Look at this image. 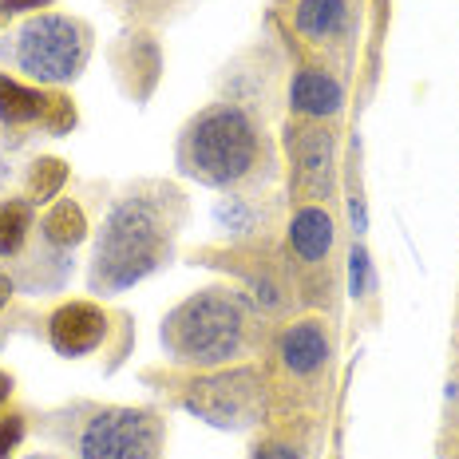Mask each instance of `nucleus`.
<instances>
[{"instance_id": "nucleus-1", "label": "nucleus", "mask_w": 459, "mask_h": 459, "mask_svg": "<svg viewBox=\"0 0 459 459\" xmlns=\"http://www.w3.org/2000/svg\"><path fill=\"white\" fill-rule=\"evenodd\" d=\"M170 242V230L162 222V210L151 198H123L111 210L108 226L95 246V285L127 290L139 277H147L159 265L162 250Z\"/></svg>"}, {"instance_id": "nucleus-2", "label": "nucleus", "mask_w": 459, "mask_h": 459, "mask_svg": "<svg viewBox=\"0 0 459 459\" xmlns=\"http://www.w3.org/2000/svg\"><path fill=\"white\" fill-rule=\"evenodd\" d=\"M242 337H246L242 305L218 290L186 298L162 321V344L170 349V357L186 360V365H218V360H230L242 349Z\"/></svg>"}, {"instance_id": "nucleus-3", "label": "nucleus", "mask_w": 459, "mask_h": 459, "mask_svg": "<svg viewBox=\"0 0 459 459\" xmlns=\"http://www.w3.org/2000/svg\"><path fill=\"white\" fill-rule=\"evenodd\" d=\"M186 159L198 178L214 186H230L246 178L257 162V131L250 115L238 108H214L190 127Z\"/></svg>"}, {"instance_id": "nucleus-4", "label": "nucleus", "mask_w": 459, "mask_h": 459, "mask_svg": "<svg viewBox=\"0 0 459 459\" xmlns=\"http://www.w3.org/2000/svg\"><path fill=\"white\" fill-rule=\"evenodd\" d=\"M83 56H88L83 28L68 21V16H32V21L21 28L16 60L40 83L72 80V75L83 68Z\"/></svg>"}, {"instance_id": "nucleus-5", "label": "nucleus", "mask_w": 459, "mask_h": 459, "mask_svg": "<svg viewBox=\"0 0 459 459\" xmlns=\"http://www.w3.org/2000/svg\"><path fill=\"white\" fill-rule=\"evenodd\" d=\"M80 459H159V420L143 408H108L88 420Z\"/></svg>"}, {"instance_id": "nucleus-6", "label": "nucleus", "mask_w": 459, "mask_h": 459, "mask_svg": "<svg viewBox=\"0 0 459 459\" xmlns=\"http://www.w3.org/2000/svg\"><path fill=\"white\" fill-rule=\"evenodd\" d=\"M103 333H108V317H103V309H95L88 301H72L64 309H56L52 325H48L52 349L60 357H83V352L100 349Z\"/></svg>"}, {"instance_id": "nucleus-7", "label": "nucleus", "mask_w": 459, "mask_h": 459, "mask_svg": "<svg viewBox=\"0 0 459 459\" xmlns=\"http://www.w3.org/2000/svg\"><path fill=\"white\" fill-rule=\"evenodd\" d=\"M281 360L293 372H317L325 360H329V337L317 321H301L293 325L281 337Z\"/></svg>"}, {"instance_id": "nucleus-8", "label": "nucleus", "mask_w": 459, "mask_h": 459, "mask_svg": "<svg viewBox=\"0 0 459 459\" xmlns=\"http://www.w3.org/2000/svg\"><path fill=\"white\" fill-rule=\"evenodd\" d=\"M293 108H298L301 115H313V119H325V115H333L341 108L344 91L341 83L333 80V75L325 72H298V80H293V91H290Z\"/></svg>"}, {"instance_id": "nucleus-9", "label": "nucleus", "mask_w": 459, "mask_h": 459, "mask_svg": "<svg viewBox=\"0 0 459 459\" xmlns=\"http://www.w3.org/2000/svg\"><path fill=\"white\" fill-rule=\"evenodd\" d=\"M290 242L305 262H321V257L333 250V218L317 206H305L290 226Z\"/></svg>"}, {"instance_id": "nucleus-10", "label": "nucleus", "mask_w": 459, "mask_h": 459, "mask_svg": "<svg viewBox=\"0 0 459 459\" xmlns=\"http://www.w3.org/2000/svg\"><path fill=\"white\" fill-rule=\"evenodd\" d=\"M349 4L344 0H301L298 4V28L313 40H329L344 28Z\"/></svg>"}, {"instance_id": "nucleus-11", "label": "nucleus", "mask_w": 459, "mask_h": 459, "mask_svg": "<svg viewBox=\"0 0 459 459\" xmlns=\"http://www.w3.org/2000/svg\"><path fill=\"white\" fill-rule=\"evenodd\" d=\"M44 95L24 88V83L8 80V75H0V119L13 123V127H21V123H32L44 115Z\"/></svg>"}, {"instance_id": "nucleus-12", "label": "nucleus", "mask_w": 459, "mask_h": 459, "mask_svg": "<svg viewBox=\"0 0 459 459\" xmlns=\"http://www.w3.org/2000/svg\"><path fill=\"white\" fill-rule=\"evenodd\" d=\"M88 234V222H83V210L75 203H56L44 218V238L52 246H75Z\"/></svg>"}, {"instance_id": "nucleus-13", "label": "nucleus", "mask_w": 459, "mask_h": 459, "mask_svg": "<svg viewBox=\"0 0 459 459\" xmlns=\"http://www.w3.org/2000/svg\"><path fill=\"white\" fill-rule=\"evenodd\" d=\"M28 230H32V210H28V203H21V198L0 203V257L21 250Z\"/></svg>"}, {"instance_id": "nucleus-14", "label": "nucleus", "mask_w": 459, "mask_h": 459, "mask_svg": "<svg viewBox=\"0 0 459 459\" xmlns=\"http://www.w3.org/2000/svg\"><path fill=\"white\" fill-rule=\"evenodd\" d=\"M64 178H68V167L60 159H36L32 162V175H28V198L32 203H52L60 195Z\"/></svg>"}, {"instance_id": "nucleus-15", "label": "nucleus", "mask_w": 459, "mask_h": 459, "mask_svg": "<svg viewBox=\"0 0 459 459\" xmlns=\"http://www.w3.org/2000/svg\"><path fill=\"white\" fill-rule=\"evenodd\" d=\"M298 143H301V151H298V159H301V170L305 175H329V139L321 135V131H298Z\"/></svg>"}, {"instance_id": "nucleus-16", "label": "nucleus", "mask_w": 459, "mask_h": 459, "mask_svg": "<svg viewBox=\"0 0 459 459\" xmlns=\"http://www.w3.org/2000/svg\"><path fill=\"white\" fill-rule=\"evenodd\" d=\"M40 119H44L52 131H68L72 123H75V111H72V103L64 100V95H52V100L44 103V115H40Z\"/></svg>"}, {"instance_id": "nucleus-17", "label": "nucleus", "mask_w": 459, "mask_h": 459, "mask_svg": "<svg viewBox=\"0 0 459 459\" xmlns=\"http://www.w3.org/2000/svg\"><path fill=\"white\" fill-rule=\"evenodd\" d=\"M21 436H24V420L21 416H8V420H0V459H8L16 452V444H21Z\"/></svg>"}, {"instance_id": "nucleus-18", "label": "nucleus", "mask_w": 459, "mask_h": 459, "mask_svg": "<svg viewBox=\"0 0 459 459\" xmlns=\"http://www.w3.org/2000/svg\"><path fill=\"white\" fill-rule=\"evenodd\" d=\"M349 285H352V293H365L368 290V254L365 250H352V257H349Z\"/></svg>"}, {"instance_id": "nucleus-19", "label": "nucleus", "mask_w": 459, "mask_h": 459, "mask_svg": "<svg viewBox=\"0 0 459 459\" xmlns=\"http://www.w3.org/2000/svg\"><path fill=\"white\" fill-rule=\"evenodd\" d=\"M48 0H0V13H28V8H44Z\"/></svg>"}, {"instance_id": "nucleus-20", "label": "nucleus", "mask_w": 459, "mask_h": 459, "mask_svg": "<svg viewBox=\"0 0 459 459\" xmlns=\"http://www.w3.org/2000/svg\"><path fill=\"white\" fill-rule=\"evenodd\" d=\"M257 459H301V455L293 452V447H285V444H270Z\"/></svg>"}, {"instance_id": "nucleus-21", "label": "nucleus", "mask_w": 459, "mask_h": 459, "mask_svg": "<svg viewBox=\"0 0 459 459\" xmlns=\"http://www.w3.org/2000/svg\"><path fill=\"white\" fill-rule=\"evenodd\" d=\"M8 298H13V281H8V277L0 273V309L8 305Z\"/></svg>"}, {"instance_id": "nucleus-22", "label": "nucleus", "mask_w": 459, "mask_h": 459, "mask_svg": "<svg viewBox=\"0 0 459 459\" xmlns=\"http://www.w3.org/2000/svg\"><path fill=\"white\" fill-rule=\"evenodd\" d=\"M8 392H13V377H8V372H0V404L8 400Z\"/></svg>"}]
</instances>
